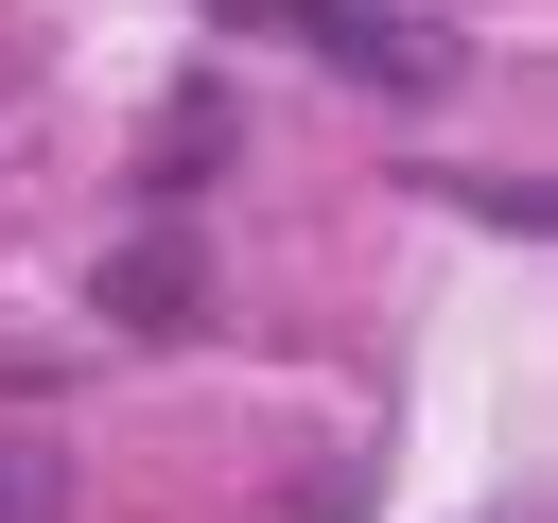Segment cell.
<instances>
[{
    "mask_svg": "<svg viewBox=\"0 0 558 523\" xmlns=\"http://www.w3.org/2000/svg\"><path fill=\"white\" fill-rule=\"evenodd\" d=\"M0 523H52V471L35 453H0Z\"/></svg>",
    "mask_w": 558,
    "mask_h": 523,
    "instance_id": "obj_2",
    "label": "cell"
},
{
    "mask_svg": "<svg viewBox=\"0 0 558 523\" xmlns=\"http://www.w3.org/2000/svg\"><path fill=\"white\" fill-rule=\"evenodd\" d=\"M105 314H122V331H174V314H192V262H174V244H122Z\"/></svg>",
    "mask_w": 558,
    "mask_h": 523,
    "instance_id": "obj_1",
    "label": "cell"
}]
</instances>
